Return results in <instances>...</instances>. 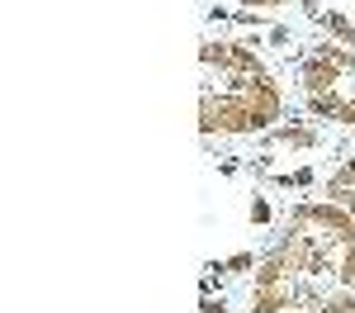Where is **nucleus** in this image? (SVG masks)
<instances>
[{
    "mask_svg": "<svg viewBox=\"0 0 355 313\" xmlns=\"http://www.w3.org/2000/svg\"><path fill=\"white\" fill-rule=\"evenodd\" d=\"M251 313H355V214L303 199L279 223L246 289Z\"/></svg>",
    "mask_w": 355,
    "mask_h": 313,
    "instance_id": "nucleus-1",
    "label": "nucleus"
},
{
    "mask_svg": "<svg viewBox=\"0 0 355 313\" xmlns=\"http://www.w3.org/2000/svg\"><path fill=\"white\" fill-rule=\"evenodd\" d=\"M199 128L209 138H256L284 119V85L270 57L242 38H204L199 48Z\"/></svg>",
    "mask_w": 355,
    "mask_h": 313,
    "instance_id": "nucleus-2",
    "label": "nucleus"
},
{
    "mask_svg": "<svg viewBox=\"0 0 355 313\" xmlns=\"http://www.w3.org/2000/svg\"><path fill=\"white\" fill-rule=\"evenodd\" d=\"M299 95L318 124L355 133V48L351 43H313L299 57Z\"/></svg>",
    "mask_w": 355,
    "mask_h": 313,
    "instance_id": "nucleus-3",
    "label": "nucleus"
},
{
    "mask_svg": "<svg viewBox=\"0 0 355 313\" xmlns=\"http://www.w3.org/2000/svg\"><path fill=\"white\" fill-rule=\"evenodd\" d=\"M327 199H336L341 209H351V214H355V152L327 176Z\"/></svg>",
    "mask_w": 355,
    "mask_h": 313,
    "instance_id": "nucleus-4",
    "label": "nucleus"
},
{
    "mask_svg": "<svg viewBox=\"0 0 355 313\" xmlns=\"http://www.w3.org/2000/svg\"><path fill=\"white\" fill-rule=\"evenodd\" d=\"M227 5H237V10H251V15H279V10H289L294 0H227Z\"/></svg>",
    "mask_w": 355,
    "mask_h": 313,
    "instance_id": "nucleus-5",
    "label": "nucleus"
}]
</instances>
